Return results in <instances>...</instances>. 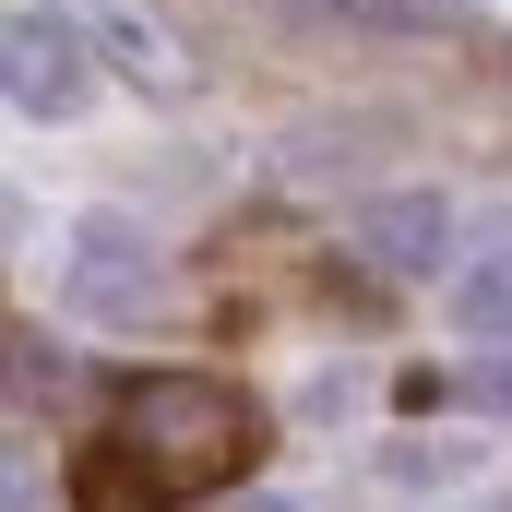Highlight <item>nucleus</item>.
Here are the masks:
<instances>
[{
    "label": "nucleus",
    "mask_w": 512,
    "mask_h": 512,
    "mask_svg": "<svg viewBox=\"0 0 512 512\" xmlns=\"http://www.w3.org/2000/svg\"><path fill=\"white\" fill-rule=\"evenodd\" d=\"M251 465V405L203 370H143L84 453V512H179Z\"/></svg>",
    "instance_id": "f257e3e1"
},
{
    "label": "nucleus",
    "mask_w": 512,
    "mask_h": 512,
    "mask_svg": "<svg viewBox=\"0 0 512 512\" xmlns=\"http://www.w3.org/2000/svg\"><path fill=\"white\" fill-rule=\"evenodd\" d=\"M60 286H72L84 322H143V310L167 298V251H155L131 215H84V227H72V262H60Z\"/></svg>",
    "instance_id": "f03ea898"
},
{
    "label": "nucleus",
    "mask_w": 512,
    "mask_h": 512,
    "mask_svg": "<svg viewBox=\"0 0 512 512\" xmlns=\"http://www.w3.org/2000/svg\"><path fill=\"white\" fill-rule=\"evenodd\" d=\"M84 48H96L84 12H36V0H24L12 36H0V84H12V108H24V120H72V108H84V72H96Z\"/></svg>",
    "instance_id": "7ed1b4c3"
},
{
    "label": "nucleus",
    "mask_w": 512,
    "mask_h": 512,
    "mask_svg": "<svg viewBox=\"0 0 512 512\" xmlns=\"http://www.w3.org/2000/svg\"><path fill=\"white\" fill-rule=\"evenodd\" d=\"M84 36H96V60L143 84V96H179L191 84V48H179V24L167 12H143V0H84Z\"/></svg>",
    "instance_id": "20e7f679"
},
{
    "label": "nucleus",
    "mask_w": 512,
    "mask_h": 512,
    "mask_svg": "<svg viewBox=\"0 0 512 512\" xmlns=\"http://www.w3.org/2000/svg\"><path fill=\"white\" fill-rule=\"evenodd\" d=\"M358 251L382 262V274H405V286L441 274V262H453V203H441V191H382V203L358 215Z\"/></svg>",
    "instance_id": "39448f33"
},
{
    "label": "nucleus",
    "mask_w": 512,
    "mask_h": 512,
    "mask_svg": "<svg viewBox=\"0 0 512 512\" xmlns=\"http://www.w3.org/2000/svg\"><path fill=\"white\" fill-rule=\"evenodd\" d=\"M453 310H465V334H489V346H512V215L489 227V251L465 262V286H453Z\"/></svg>",
    "instance_id": "423d86ee"
},
{
    "label": "nucleus",
    "mask_w": 512,
    "mask_h": 512,
    "mask_svg": "<svg viewBox=\"0 0 512 512\" xmlns=\"http://www.w3.org/2000/svg\"><path fill=\"white\" fill-rule=\"evenodd\" d=\"M60 382H72V358H48L36 334H12V393L36 405V393H60Z\"/></svg>",
    "instance_id": "0eeeda50"
},
{
    "label": "nucleus",
    "mask_w": 512,
    "mask_h": 512,
    "mask_svg": "<svg viewBox=\"0 0 512 512\" xmlns=\"http://www.w3.org/2000/svg\"><path fill=\"white\" fill-rule=\"evenodd\" d=\"M465 393H477L489 417H512V358H477V382H465Z\"/></svg>",
    "instance_id": "6e6552de"
},
{
    "label": "nucleus",
    "mask_w": 512,
    "mask_h": 512,
    "mask_svg": "<svg viewBox=\"0 0 512 512\" xmlns=\"http://www.w3.org/2000/svg\"><path fill=\"white\" fill-rule=\"evenodd\" d=\"M239 512H298V501H286V489H251V501H239Z\"/></svg>",
    "instance_id": "1a4fd4ad"
},
{
    "label": "nucleus",
    "mask_w": 512,
    "mask_h": 512,
    "mask_svg": "<svg viewBox=\"0 0 512 512\" xmlns=\"http://www.w3.org/2000/svg\"><path fill=\"white\" fill-rule=\"evenodd\" d=\"M12 512H36V477H24V465H12Z\"/></svg>",
    "instance_id": "9d476101"
},
{
    "label": "nucleus",
    "mask_w": 512,
    "mask_h": 512,
    "mask_svg": "<svg viewBox=\"0 0 512 512\" xmlns=\"http://www.w3.org/2000/svg\"><path fill=\"white\" fill-rule=\"evenodd\" d=\"M477 512H512V501H477Z\"/></svg>",
    "instance_id": "9b49d317"
}]
</instances>
